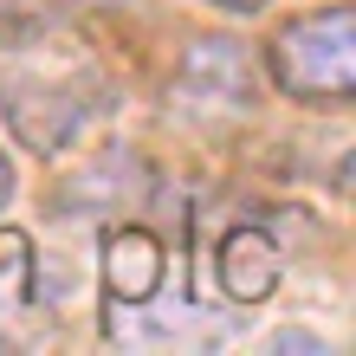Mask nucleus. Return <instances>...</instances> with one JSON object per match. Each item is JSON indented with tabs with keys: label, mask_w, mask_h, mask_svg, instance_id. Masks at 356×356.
<instances>
[{
	"label": "nucleus",
	"mask_w": 356,
	"mask_h": 356,
	"mask_svg": "<svg viewBox=\"0 0 356 356\" xmlns=\"http://www.w3.org/2000/svg\"><path fill=\"white\" fill-rule=\"evenodd\" d=\"M266 72L298 104H350L356 97V13L337 0V7H318L279 26V39L266 46Z\"/></svg>",
	"instance_id": "nucleus-1"
},
{
	"label": "nucleus",
	"mask_w": 356,
	"mask_h": 356,
	"mask_svg": "<svg viewBox=\"0 0 356 356\" xmlns=\"http://www.w3.org/2000/svg\"><path fill=\"white\" fill-rule=\"evenodd\" d=\"M97 72L91 65H58V72H19L7 78V97H0V111H7L13 136L33 143L39 156L46 149H65V143L85 130V117L97 111Z\"/></svg>",
	"instance_id": "nucleus-2"
},
{
	"label": "nucleus",
	"mask_w": 356,
	"mask_h": 356,
	"mask_svg": "<svg viewBox=\"0 0 356 356\" xmlns=\"http://www.w3.org/2000/svg\"><path fill=\"white\" fill-rule=\"evenodd\" d=\"M175 104L195 111L201 123L246 117L259 104V65L240 52V39H195L175 72Z\"/></svg>",
	"instance_id": "nucleus-3"
},
{
	"label": "nucleus",
	"mask_w": 356,
	"mask_h": 356,
	"mask_svg": "<svg viewBox=\"0 0 356 356\" xmlns=\"http://www.w3.org/2000/svg\"><path fill=\"white\" fill-rule=\"evenodd\" d=\"M279 272H285V253H279V240H272L266 227H234V234L214 246V279H220V291L234 305L272 298Z\"/></svg>",
	"instance_id": "nucleus-4"
},
{
	"label": "nucleus",
	"mask_w": 356,
	"mask_h": 356,
	"mask_svg": "<svg viewBox=\"0 0 356 356\" xmlns=\"http://www.w3.org/2000/svg\"><path fill=\"white\" fill-rule=\"evenodd\" d=\"M162 285V240L149 227H111L104 240V291L117 305H149Z\"/></svg>",
	"instance_id": "nucleus-5"
},
{
	"label": "nucleus",
	"mask_w": 356,
	"mask_h": 356,
	"mask_svg": "<svg viewBox=\"0 0 356 356\" xmlns=\"http://www.w3.org/2000/svg\"><path fill=\"white\" fill-rule=\"evenodd\" d=\"M33 240L19 234V227H0V324L26 318L33 305Z\"/></svg>",
	"instance_id": "nucleus-6"
},
{
	"label": "nucleus",
	"mask_w": 356,
	"mask_h": 356,
	"mask_svg": "<svg viewBox=\"0 0 356 356\" xmlns=\"http://www.w3.org/2000/svg\"><path fill=\"white\" fill-rule=\"evenodd\" d=\"M207 7H220V13H259L266 0H207Z\"/></svg>",
	"instance_id": "nucleus-7"
},
{
	"label": "nucleus",
	"mask_w": 356,
	"mask_h": 356,
	"mask_svg": "<svg viewBox=\"0 0 356 356\" xmlns=\"http://www.w3.org/2000/svg\"><path fill=\"white\" fill-rule=\"evenodd\" d=\"M13 201V162H7V149H0V207Z\"/></svg>",
	"instance_id": "nucleus-8"
}]
</instances>
